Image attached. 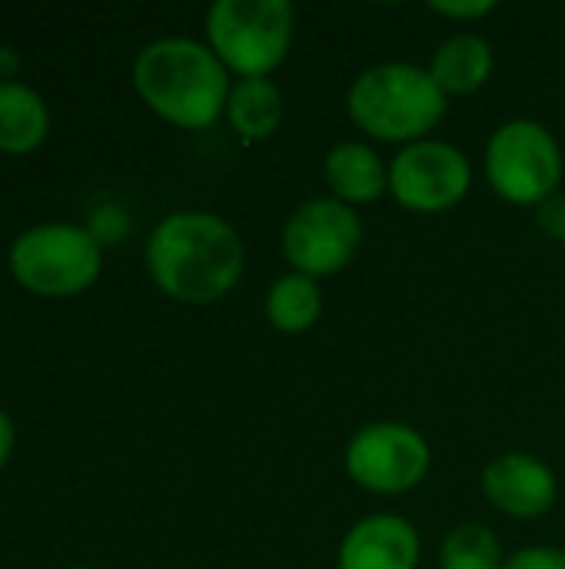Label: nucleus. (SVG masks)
<instances>
[{
    "mask_svg": "<svg viewBox=\"0 0 565 569\" xmlns=\"http://www.w3.org/2000/svg\"><path fill=\"white\" fill-rule=\"evenodd\" d=\"M150 283L173 303L210 307L230 297L246 267L240 230L210 210H173L147 237Z\"/></svg>",
    "mask_w": 565,
    "mask_h": 569,
    "instance_id": "nucleus-1",
    "label": "nucleus"
},
{
    "mask_svg": "<svg viewBox=\"0 0 565 569\" xmlns=\"http://www.w3.org/2000/svg\"><path fill=\"white\" fill-rule=\"evenodd\" d=\"M233 77L206 40L157 37L133 57L137 97L170 127L206 130L226 113Z\"/></svg>",
    "mask_w": 565,
    "mask_h": 569,
    "instance_id": "nucleus-2",
    "label": "nucleus"
},
{
    "mask_svg": "<svg viewBox=\"0 0 565 569\" xmlns=\"http://www.w3.org/2000/svg\"><path fill=\"white\" fill-rule=\"evenodd\" d=\"M450 97L426 67L410 60H383L356 73L346 90V113L360 133L380 143L426 140L446 117Z\"/></svg>",
    "mask_w": 565,
    "mask_h": 569,
    "instance_id": "nucleus-3",
    "label": "nucleus"
},
{
    "mask_svg": "<svg viewBox=\"0 0 565 569\" xmlns=\"http://www.w3.org/2000/svg\"><path fill=\"white\" fill-rule=\"evenodd\" d=\"M7 270L33 297L70 300L100 280L103 240L93 227L43 220L13 237L7 250Z\"/></svg>",
    "mask_w": 565,
    "mask_h": 569,
    "instance_id": "nucleus-4",
    "label": "nucleus"
},
{
    "mask_svg": "<svg viewBox=\"0 0 565 569\" xmlns=\"http://www.w3.org/2000/svg\"><path fill=\"white\" fill-rule=\"evenodd\" d=\"M203 40L230 77H273L293 50L296 10L290 0H216L206 7Z\"/></svg>",
    "mask_w": 565,
    "mask_h": 569,
    "instance_id": "nucleus-5",
    "label": "nucleus"
},
{
    "mask_svg": "<svg viewBox=\"0 0 565 569\" xmlns=\"http://www.w3.org/2000/svg\"><path fill=\"white\" fill-rule=\"evenodd\" d=\"M483 170L500 200L536 210L543 200L559 193L565 173L563 143L546 123L516 117L490 133Z\"/></svg>",
    "mask_w": 565,
    "mask_h": 569,
    "instance_id": "nucleus-6",
    "label": "nucleus"
},
{
    "mask_svg": "<svg viewBox=\"0 0 565 569\" xmlns=\"http://www.w3.org/2000/svg\"><path fill=\"white\" fill-rule=\"evenodd\" d=\"M346 477L373 497L413 493L433 467L430 440L403 420L363 423L343 450Z\"/></svg>",
    "mask_w": 565,
    "mask_h": 569,
    "instance_id": "nucleus-7",
    "label": "nucleus"
},
{
    "mask_svg": "<svg viewBox=\"0 0 565 569\" xmlns=\"http://www.w3.org/2000/svg\"><path fill=\"white\" fill-rule=\"evenodd\" d=\"M363 237V217L326 193L310 197L290 210V217L283 220L280 247L290 270L306 273L313 280H326L343 273L356 260Z\"/></svg>",
    "mask_w": 565,
    "mask_h": 569,
    "instance_id": "nucleus-8",
    "label": "nucleus"
},
{
    "mask_svg": "<svg viewBox=\"0 0 565 569\" xmlns=\"http://www.w3.org/2000/svg\"><path fill=\"white\" fill-rule=\"evenodd\" d=\"M473 187L470 157L440 137L406 143L390 160V197L410 213H446Z\"/></svg>",
    "mask_w": 565,
    "mask_h": 569,
    "instance_id": "nucleus-9",
    "label": "nucleus"
},
{
    "mask_svg": "<svg viewBox=\"0 0 565 569\" xmlns=\"http://www.w3.org/2000/svg\"><path fill=\"white\" fill-rule=\"evenodd\" d=\"M480 490L493 510L513 520H539L559 500V480L549 463L526 450H509L483 467Z\"/></svg>",
    "mask_w": 565,
    "mask_h": 569,
    "instance_id": "nucleus-10",
    "label": "nucleus"
},
{
    "mask_svg": "<svg viewBox=\"0 0 565 569\" xmlns=\"http://www.w3.org/2000/svg\"><path fill=\"white\" fill-rule=\"evenodd\" d=\"M420 557L423 540L406 517L370 513L343 533L336 569H416Z\"/></svg>",
    "mask_w": 565,
    "mask_h": 569,
    "instance_id": "nucleus-11",
    "label": "nucleus"
},
{
    "mask_svg": "<svg viewBox=\"0 0 565 569\" xmlns=\"http://www.w3.org/2000/svg\"><path fill=\"white\" fill-rule=\"evenodd\" d=\"M323 180L330 197L356 210L390 193V163L366 140H340L323 157Z\"/></svg>",
    "mask_w": 565,
    "mask_h": 569,
    "instance_id": "nucleus-12",
    "label": "nucleus"
},
{
    "mask_svg": "<svg viewBox=\"0 0 565 569\" xmlns=\"http://www.w3.org/2000/svg\"><path fill=\"white\" fill-rule=\"evenodd\" d=\"M426 70L446 97H470L490 83L496 70V53L483 33L456 30L430 53Z\"/></svg>",
    "mask_w": 565,
    "mask_h": 569,
    "instance_id": "nucleus-13",
    "label": "nucleus"
},
{
    "mask_svg": "<svg viewBox=\"0 0 565 569\" xmlns=\"http://www.w3.org/2000/svg\"><path fill=\"white\" fill-rule=\"evenodd\" d=\"M50 133V103L23 80L0 83V153L27 157Z\"/></svg>",
    "mask_w": 565,
    "mask_h": 569,
    "instance_id": "nucleus-14",
    "label": "nucleus"
},
{
    "mask_svg": "<svg viewBox=\"0 0 565 569\" xmlns=\"http://www.w3.org/2000/svg\"><path fill=\"white\" fill-rule=\"evenodd\" d=\"M283 113H286L283 90L270 77H246V80H233L223 120L243 143H263L280 130Z\"/></svg>",
    "mask_w": 565,
    "mask_h": 569,
    "instance_id": "nucleus-15",
    "label": "nucleus"
},
{
    "mask_svg": "<svg viewBox=\"0 0 565 569\" xmlns=\"http://www.w3.org/2000/svg\"><path fill=\"white\" fill-rule=\"evenodd\" d=\"M263 317H266V323L276 333H286V337L310 333L320 323V317H323V290H320V280H313L306 273H296V270L280 273L266 287Z\"/></svg>",
    "mask_w": 565,
    "mask_h": 569,
    "instance_id": "nucleus-16",
    "label": "nucleus"
},
{
    "mask_svg": "<svg viewBox=\"0 0 565 569\" xmlns=\"http://www.w3.org/2000/svg\"><path fill=\"white\" fill-rule=\"evenodd\" d=\"M500 537L483 523H460L440 543V569H503Z\"/></svg>",
    "mask_w": 565,
    "mask_h": 569,
    "instance_id": "nucleus-17",
    "label": "nucleus"
},
{
    "mask_svg": "<svg viewBox=\"0 0 565 569\" xmlns=\"http://www.w3.org/2000/svg\"><path fill=\"white\" fill-rule=\"evenodd\" d=\"M496 0H433L430 10L453 20V23H476L486 20L490 13H496Z\"/></svg>",
    "mask_w": 565,
    "mask_h": 569,
    "instance_id": "nucleus-18",
    "label": "nucleus"
},
{
    "mask_svg": "<svg viewBox=\"0 0 565 569\" xmlns=\"http://www.w3.org/2000/svg\"><path fill=\"white\" fill-rule=\"evenodd\" d=\"M533 220H536V230L553 240V243H565V193H553L549 200H543L536 210H533Z\"/></svg>",
    "mask_w": 565,
    "mask_h": 569,
    "instance_id": "nucleus-19",
    "label": "nucleus"
},
{
    "mask_svg": "<svg viewBox=\"0 0 565 569\" xmlns=\"http://www.w3.org/2000/svg\"><path fill=\"white\" fill-rule=\"evenodd\" d=\"M503 569H565L563 547H523L506 557Z\"/></svg>",
    "mask_w": 565,
    "mask_h": 569,
    "instance_id": "nucleus-20",
    "label": "nucleus"
},
{
    "mask_svg": "<svg viewBox=\"0 0 565 569\" xmlns=\"http://www.w3.org/2000/svg\"><path fill=\"white\" fill-rule=\"evenodd\" d=\"M13 447H17V427H13V417L0 407V470L10 463Z\"/></svg>",
    "mask_w": 565,
    "mask_h": 569,
    "instance_id": "nucleus-21",
    "label": "nucleus"
},
{
    "mask_svg": "<svg viewBox=\"0 0 565 569\" xmlns=\"http://www.w3.org/2000/svg\"><path fill=\"white\" fill-rule=\"evenodd\" d=\"M17 70H20V57H17V50L0 43V83L17 80Z\"/></svg>",
    "mask_w": 565,
    "mask_h": 569,
    "instance_id": "nucleus-22",
    "label": "nucleus"
},
{
    "mask_svg": "<svg viewBox=\"0 0 565 569\" xmlns=\"http://www.w3.org/2000/svg\"><path fill=\"white\" fill-rule=\"evenodd\" d=\"M67 569H93V567H67Z\"/></svg>",
    "mask_w": 565,
    "mask_h": 569,
    "instance_id": "nucleus-23",
    "label": "nucleus"
}]
</instances>
